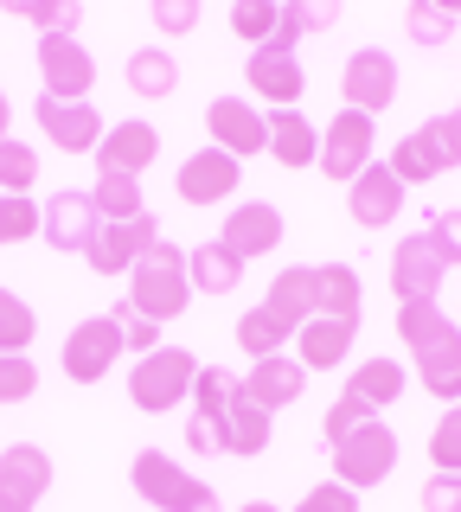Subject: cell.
<instances>
[{"instance_id": "14", "label": "cell", "mask_w": 461, "mask_h": 512, "mask_svg": "<svg viewBox=\"0 0 461 512\" xmlns=\"http://www.w3.org/2000/svg\"><path fill=\"white\" fill-rule=\"evenodd\" d=\"M218 244H225L231 256H244V263H250V256H276L282 250V212H276V205H263V199L231 205Z\"/></svg>"}, {"instance_id": "16", "label": "cell", "mask_w": 461, "mask_h": 512, "mask_svg": "<svg viewBox=\"0 0 461 512\" xmlns=\"http://www.w3.org/2000/svg\"><path fill=\"white\" fill-rule=\"evenodd\" d=\"M346 212H353L359 231H385V224L404 212V186H397V173L385 167V160H372V167L346 186Z\"/></svg>"}, {"instance_id": "23", "label": "cell", "mask_w": 461, "mask_h": 512, "mask_svg": "<svg viewBox=\"0 0 461 512\" xmlns=\"http://www.w3.org/2000/svg\"><path fill=\"white\" fill-rule=\"evenodd\" d=\"M353 340H359V320H321L314 314L308 327L295 333V359L308 365V372H333V365L353 359Z\"/></svg>"}, {"instance_id": "40", "label": "cell", "mask_w": 461, "mask_h": 512, "mask_svg": "<svg viewBox=\"0 0 461 512\" xmlns=\"http://www.w3.org/2000/svg\"><path fill=\"white\" fill-rule=\"evenodd\" d=\"M455 26H461V13H455V7H436V0H417V7L404 13V32H410L417 45H442Z\"/></svg>"}, {"instance_id": "49", "label": "cell", "mask_w": 461, "mask_h": 512, "mask_svg": "<svg viewBox=\"0 0 461 512\" xmlns=\"http://www.w3.org/2000/svg\"><path fill=\"white\" fill-rule=\"evenodd\" d=\"M417 500H423V512H461V474H429Z\"/></svg>"}, {"instance_id": "39", "label": "cell", "mask_w": 461, "mask_h": 512, "mask_svg": "<svg viewBox=\"0 0 461 512\" xmlns=\"http://www.w3.org/2000/svg\"><path fill=\"white\" fill-rule=\"evenodd\" d=\"M417 141L429 154H436V167L449 173V167H461V109H449V116H429L423 128H417Z\"/></svg>"}, {"instance_id": "15", "label": "cell", "mask_w": 461, "mask_h": 512, "mask_svg": "<svg viewBox=\"0 0 461 512\" xmlns=\"http://www.w3.org/2000/svg\"><path fill=\"white\" fill-rule=\"evenodd\" d=\"M410 359H417V378L436 404H461V327L455 320H442L436 340H423Z\"/></svg>"}, {"instance_id": "35", "label": "cell", "mask_w": 461, "mask_h": 512, "mask_svg": "<svg viewBox=\"0 0 461 512\" xmlns=\"http://www.w3.org/2000/svg\"><path fill=\"white\" fill-rule=\"evenodd\" d=\"M282 346H289V333H282V327H276V320H269L263 308L237 314V352H244L250 365H257V359H276Z\"/></svg>"}, {"instance_id": "36", "label": "cell", "mask_w": 461, "mask_h": 512, "mask_svg": "<svg viewBox=\"0 0 461 512\" xmlns=\"http://www.w3.org/2000/svg\"><path fill=\"white\" fill-rule=\"evenodd\" d=\"M33 333H39V314L13 288H0V352H33Z\"/></svg>"}, {"instance_id": "22", "label": "cell", "mask_w": 461, "mask_h": 512, "mask_svg": "<svg viewBox=\"0 0 461 512\" xmlns=\"http://www.w3.org/2000/svg\"><path fill=\"white\" fill-rule=\"evenodd\" d=\"M263 314L276 320L282 333H289V346H295V333L314 320V269H301V263H289L276 282H269V295H263Z\"/></svg>"}, {"instance_id": "27", "label": "cell", "mask_w": 461, "mask_h": 512, "mask_svg": "<svg viewBox=\"0 0 461 512\" xmlns=\"http://www.w3.org/2000/svg\"><path fill=\"white\" fill-rule=\"evenodd\" d=\"M186 282H193V295H231L237 282H244V256H231L225 244H193L186 250Z\"/></svg>"}, {"instance_id": "12", "label": "cell", "mask_w": 461, "mask_h": 512, "mask_svg": "<svg viewBox=\"0 0 461 512\" xmlns=\"http://www.w3.org/2000/svg\"><path fill=\"white\" fill-rule=\"evenodd\" d=\"M442 276H449V263L436 256L429 231L404 237V244L391 250V295H397V308H404V301H436L442 295Z\"/></svg>"}, {"instance_id": "1", "label": "cell", "mask_w": 461, "mask_h": 512, "mask_svg": "<svg viewBox=\"0 0 461 512\" xmlns=\"http://www.w3.org/2000/svg\"><path fill=\"white\" fill-rule=\"evenodd\" d=\"M129 308L135 314H148V320H180L186 308H193V282H186V250L180 244H154L148 256L135 263V276H129Z\"/></svg>"}, {"instance_id": "47", "label": "cell", "mask_w": 461, "mask_h": 512, "mask_svg": "<svg viewBox=\"0 0 461 512\" xmlns=\"http://www.w3.org/2000/svg\"><path fill=\"white\" fill-rule=\"evenodd\" d=\"M154 26H161L167 39H186V32L199 26V0H154Z\"/></svg>"}, {"instance_id": "10", "label": "cell", "mask_w": 461, "mask_h": 512, "mask_svg": "<svg viewBox=\"0 0 461 512\" xmlns=\"http://www.w3.org/2000/svg\"><path fill=\"white\" fill-rule=\"evenodd\" d=\"M154 244H161V224H154V212H141L135 224H97L84 263L97 269V276H135V263H141Z\"/></svg>"}, {"instance_id": "7", "label": "cell", "mask_w": 461, "mask_h": 512, "mask_svg": "<svg viewBox=\"0 0 461 512\" xmlns=\"http://www.w3.org/2000/svg\"><path fill=\"white\" fill-rule=\"evenodd\" d=\"M129 352V340H122V327L109 314H90V320H77V327L65 333V378L71 384H103L109 372H116V359Z\"/></svg>"}, {"instance_id": "11", "label": "cell", "mask_w": 461, "mask_h": 512, "mask_svg": "<svg viewBox=\"0 0 461 512\" xmlns=\"http://www.w3.org/2000/svg\"><path fill=\"white\" fill-rule=\"evenodd\" d=\"M237 186H244V167H237L231 154H218V148L186 154L180 173H173V192H180V205H231Z\"/></svg>"}, {"instance_id": "41", "label": "cell", "mask_w": 461, "mask_h": 512, "mask_svg": "<svg viewBox=\"0 0 461 512\" xmlns=\"http://www.w3.org/2000/svg\"><path fill=\"white\" fill-rule=\"evenodd\" d=\"M365 423H372V410H365L353 391H340V397L327 404V416H321V436H327V448H340V442L353 436V429H365Z\"/></svg>"}, {"instance_id": "46", "label": "cell", "mask_w": 461, "mask_h": 512, "mask_svg": "<svg viewBox=\"0 0 461 512\" xmlns=\"http://www.w3.org/2000/svg\"><path fill=\"white\" fill-rule=\"evenodd\" d=\"M429 244H436V256L442 263H461V205H449V212H436L429 218Z\"/></svg>"}, {"instance_id": "18", "label": "cell", "mask_w": 461, "mask_h": 512, "mask_svg": "<svg viewBox=\"0 0 461 512\" xmlns=\"http://www.w3.org/2000/svg\"><path fill=\"white\" fill-rule=\"evenodd\" d=\"M97 205H90V192H52L45 199V244L52 250H65V256H84L90 250V237H97Z\"/></svg>"}, {"instance_id": "25", "label": "cell", "mask_w": 461, "mask_h": 512, "mask_svg": "<svg viewBox=\"0 0 461 512\" xmlns=\"http://www.w3.org/2000/svg\"><path fill=\"white\" fill-rule=\"evenodd\" d=\"M122 77H129V90L141 103H167V96L180 90V58H173L167 45H135L129 64H122Z\"/></svg>"}, {"instance_id": "45", "label": "cell", "mask_w": 461, "mask_h": 512, "mask_svg": "<svg viewBox=\"0 0 461 512\" xmlns=\"http://www.w3.org/2000/svg\"><path fill=\"white\" fill-rule=\"evenodd\" d=\"M295 512H359V493H353V487H340V480H321V487L301 493V506H295Z\"/></svg>"}, {"instance_id": "53", "label": "cell", "mask_w": 461, "mask_h": 512, "mask_svg": "<svg viewBox=\"0 0 461 512\" xmlns=\"http://www.w3.org/2000/svg\"><path fill=\"white\" fill-rule=\"evenodd\" d=\"M0 512H26L20 500H13V493H0Z\"/></svg>"}, {"instance_id": "20", "label": "cell", "mask_w": 461, "mask_h": 512, "mask_svg": "<svg viewBox=\"0 0 461 512\" xmlns=\"http://www.w3.org/2000/svg\"><path fill=\"white\" fill-rule=\"evenodd\" d=\"M0 493H13L26 512H33L45 493H52V455L39 442H13L0 448Z\"/></svg>"}, {"instance_id": "52", "label": "cell", "mask_w": 461, "mask_h": 512, "mask_svg": "<svg viewBox=\"0 0 461 512\" xmlns=\"http://www.w3.org/2000/svg\"><path fill=\"white\" fill-rule=\"evenodd\" d=\"M237 512H282V506H269V500H250V506H237Z\"/></svg>"}, {"instance_id": "28", "label": "cell", "mask_w": 461, "mask_h": 512, "mask_svg": "<svg viewBox=\"0 0 461 512\" xmlns=\"http://www.w3.org/2000/svg\"><path fill=\"white\" fill-rule=\"evenodd\" d=\"M359 301H365V282H359L353 263L314 269V314L321 320H359Z\"/></svg>"}, {"instance_id": "50", "label": "cell", "mask_w": 461, "mask_h": 512, "mask_svg": "<svg viewBox=\"0 0 461 512\" xmlns=\"http://www.w3.org/2000/svg\"><path fill=\"white\" fill-rule=\"evenodd\" d=\"M186 448H193V455H225V448H218V416H193V423H186Z\"/></svg>"}, {"instance_id": "4", "label": "cell", "mask_w": 461, "mask_h": 512, "mask_svg": "<svg viewBox=\"0 0 461 512\" xmlns=\"http://www.w3.org/2000/svg\"><path fill=\"white\" fill-rule=\"evenodd\" d=\"M39 96H58V103H90L97 90V58L77 45V32H52L39 39Z\"/></svg>"}, {"instance_id": "31", "label": "cell", "mask_w": 461, "mask_h": 512, "mask_svg": "<svg viewBox=\"0 0 461 512\" xmlns=\"http://www.w3.org/2000/svg\"><path fill=\"white\" fill-rule=\"evenodd\" d=\"M13 20L39 26V39H52V32H77V20H84V0H7Z\"/></svg>"}, {"instance_id": "13", "label": "cell", "mask_w": 461, "mask_h": 512, "mask_svg": "<svg viewBox=\"0 0 461 512\" xmlns=\"http://www.w3.org/2000/svg\"><path fill=\"white\" fill-rule=\"evenodd\" d=\"M33 122L45 128V141H52L58 154H97V141H103L97 103H58V96H39Z\"/></svg>"}, {"instance_id": "30", "label": "cell", "mask_w": 461, "mask_h": 512, "mask_svg": "<svg viewBox=\"0 0 461 512\" xmlns=\"http://www.w3.org/2000/svg\"><path fill=\"white\" fill-rule=\"evenodd\" d=\"M90 205H97L103 224H135L148 212V199H141V180H122V173H97V186H90Z\"/></svg>"}, {"instance_id": "26", "label": "cell", "mask_w": 461, "mask_h": 512, "mask_svg": "<svg viewBox=\"0 0 461 512\" xmlns=\"http://www.w3.org/2000/svg\"><path fill=\"white\" fill-rule=\"evenodd\" d=\"M269 429H276V416L257 410L250 397H237V404L218 416V448L237 455V461H250V455H263V448H269Z\"/></svg>"}, {"instance_id": "48", "label": "cell", "mask_w": 461, "mask_h": 512, "mask_svg": "<svg viewBox=\"0 0 461 512\" xmlns=\"http://www.w3.org/2000/svg\"><path fill=\"white\" fill-rule=\"evenodd\" d=\"M282 7L295 13L301 32H333L340 26V0H282Z\"/></svg>"}, {"instance_id": "6", "label": "cell", "mask_w": 461, "mask_h": 512, "mask_svg": "<svg viewBox=\"0 0 461 512\" xmlns=\"http://www.w3.org/2000/svg\"><path fill=\"white\" fill-rule=\"evenodd\" d=\"M391 468H397V436L378 423V416H372L365 429H353L340 448H333V480H340V487H353V493L385 487Z\"/></svg>"}, {"instance_id": "38", "label": "cell", "mask_w": 461, "mask_h": 512, "mask_svg": "<svg viewBox=\"0 0 461 512\" xmlns=\"http://www.w3.org/2000/svg\"><path fill=\"white\" fill-rule=\"evenodd\" d=\"M429 461H436L429 474H461V404H449L436 416V429H429Z\"/></svg>"}, {"instance_id": "29", "label": "cell", "mask_w": 461, "mask_h": 512, "mask_svg": "<svg viewBox=\"0 0 461 512\" xmlns=\"http://www.w3.org/2000/svg\"><path fill=\"white\" fill-rule=\"evenodd\" d=\"M404 384H410V365H404V359H365L346 391H353L359 404L378 416V410H391L397 397H404Z\"/></svg>"}, {"instance_id": "2", "label": "cell", "mask_w": 461, "mask_h": 512, "mask_svg": "<svg viewBox=\"0 0 461 512\" xmlns=\"http://www.w3.org/2000/svg\"><path fill=\"white\" fill-rule=\"evenodd\" d=\"M129 480H135V493H141L154 512H225V506H218V493L205 487V480L186 474L180 461L167 455V448H141L135 468H129Z\"/></svg>"}, {"instance_id": "33", "label": "cell", "mask_w": 461, "mask_h": 512, "mask_svg": "<svg viewBox=\"0 0 461 512\" xmlns=\"http://www.w3.org/2000/svg\"><path fill=\"white\" fill-rule=\"evenodd\" d=\"M276 26H282V0H237L231 7V32L250 52H263V45L276 39Z\"/></svg>"}, {"instance_id": "5", "label": "cell", "mask_w": 461, "mask_h": 512, "mask_svg": "<svg viewBox=\"0 0 461 512\" xmlns=\"http://www.w3.org/2000/svg\"><path fill=\"white\" fill-rule=\"evenodd\" d=\"M372 154H378V128H372V116H359V109H340V116L321 128V160H314V167H321L333 186H353L359 173L372 167Z\"/></svg>"}, {"instance_id": "43", "label": "cell", "mask_w": 461, "mask_h": 512, "mask_svg": "<svg viewBox=\"0 0 461 512\" xmlns=\"http://www.w3.org/2000/svg\"><path fill=\"white\" fill-rule=\"evenodd\" d=\"M39 391V365L26 352H0V404H26Z\"/></svg>"}, {"instance_id": "32", "label": "cell", "mask_w": 461, "mask_h": 512, "mask_svg": "<svg viewBox=\"0 0 461 512\" xmlns=\"http://www.w3.org/2000/svg\"><path fill=\"white\" fill-rule=\"evenodd\" d=\"M237 397H244V378H231L225 365H199V378H193V416H225Z\"/></svg>"}, {"instance_id": "34", "label": "cell", "mask_w": 461, "mask_h": 512, "mask_svg": "<svg viewBox=\"0 0 461 512\" xmlns=\"http://www.w3.org/2000/svg\"><path fill=\"white\" fill-rule=\"evenodd\" d=\"M33 180H39V154L26 141H0V199H33Z\"/></svg>"}, {"instance_id": "51", "label": "cell", "mask_w": 461, "mask_h": 512, "mask_svg": "<svg viewBox=\"0 0 461 512\" xmlns=\"http://www.w3.org/2000/svg\"><path fill=\"white\" fill-rule=\"evenodd\" d=\"M7 122H13V103H7V90H0V141H7Z\"/></svg>"}, {"instance_id": "19", "label": "cell", "mask_w": 461, "mask_h": 512, "mask_svg": "<svg viewBox=\"0 0 461 512\" xmlns=\"http://www.w3.org/2000/svg\"><path fill=\"white\" fill-rule=\"evenodd\" d=\"M301 391H308V365H301L295 352H276V359H257V365L244 372V397H250L257 410H269V416H276V410H289Z\"/></svg>"}, {"instance_id": "9", "label": "cell", "mask_w": 461, "mask_h": 512, "mask_svg": "<svg viewBox=\"0 0 461 512\" xmlns=\"http://www.w3.org/2000/svg\"><path fill=\"white\" fill-rule=\"evenodd\" d=\"M205 135H212V148L231 154L237 167H244L250 154H269V116L257 103H244V96H218V103H205Z\"/></svg>"}, {"instance_id": "3", "label": "cell", "mask_w": 461, "mask_h": 512, "mask_svg": "<svg viewBox=\"0 0 461 512\" xmlns=\"http://www.w3.org/2000/svg\"><path fill=\"white\" fill-rule=\"evenodd\" d=\"M193 378H199L193 352H186V346H161V352H148V359H135L129 397H135L141 416H167V410H180L186 397H193Z\"/></svg>"}, {"instance_id": "54", "label": "cell", "mask_w": 461, "mask_h": 512, "mask_svg": "<svg viewBox=\"0 0 461 512\" xmlns=\"http://www.w3.org/2000/svg\"><path fill=\"white\" fill-rule=\"evenodd\" d=\"M455 327H461V320H455Z\"/></svg>"}, {"instance_id": "8", "label": "cell", "mask_w": 461, "mask_h": 512, "mask_svg": "<svg viewBox=\"0 0 461 512\" xmlns=\"http://www.w3.org/2000/svg\"><path fill=\"white\" fill-rule=\"evenodd\" d=\"M340 103L378 122L397 103V58L378 52V45H359V52L346 58V71H340Z\"/></svg>"}, {"instance_id": "37", "label": "cell", "mask_w": 461, "mask_h": 512, "mask_svg": "<svg viewBox=\"0 0 461 512\" xmlns=\"http://www.w3.org/2000/svg\"><path fill=\"white\" fill-rule=\"evenodd\" d=\"M385 167L397 173V186H404V192H410V186H429V180L442 173V167H436V154H429L417 135H404V141H397V148L385 154Z\"/></svg>"}, {"instance_id": "21", "label": "cell", "mask_w": 461, "mask_h": 512, "mask_svg": "<svg viewBox=\"0 0 461 512\" xmlns=\"http://www.w3.org/2000/svg\"><path fill=\"white\" fill-rule=\"evenodd\" d=\"M244 84H250V96H257V103L295 109L301 90H308V77H301V58H289V52H250Z\"/></svg>"}, {"instance_id": "42", "label": "cell", "mask_w": 461, "mask_h": 512, "mask_svg": "<svg viewBox=\"0 0 461 512\" xmlns=\"http://www.w3.org/2000/svg\"><path fill=\"white\" fill-rule=\"evenodd\" d=\"M45 231V205L33 199H0V244H26Z\"/></svg>"}, {"instance_id": "44", "label": "cell", "mask_w": 461, "mask_h": 512, "mask_svg": "<svg viewBox=\"0 0 461 512\" xmlns=\"http://www.w3.org/2000/svg\"><path fill=\"white\" fill-rule=\"evenodd\" d=\"M109 320L122 327V340H129V352H141V359H148V352H161V320L135 314L129 301H116V308H109Z\"/></svg>"}, {"instance_id": "24", "label": "cell", "mask_w": 461, "mask_h": 512, "mask_svg": "<svg viewBox=\"0 0 461 512\" xmlns=\"http://www.w3.org/2000/svg\"><path fill=\"white\" fill-rule=\"evenodd\" d=\"M269 160L276 167H314L321 160V128L301 109H269Z\"/></svg>"}, {"instance_id": "17", "label": "cell", "mask_w": 461, "mask_h": 512, "mask_svg": "<svg viewBox=\"0 0 461 512\" xmlns=\"http://www.w3.org/2000/svg\"><path fill=\"white\" fill-rule=\"evenodd\" d=\"M154 154H161V128L154 122H116V128H103V141H97V167L122 173V180H141V173L154 167Z\"/></svg>"}]
</instances>
